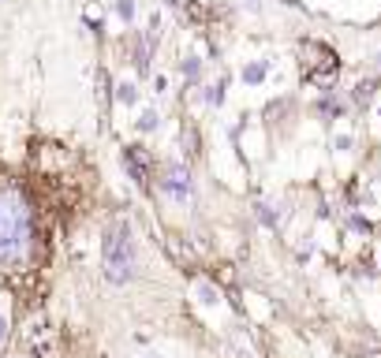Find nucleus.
I'll use <instances>...</instances> for the list:
<instances>
[{"instance_id": "f3484780", "label": "nucleus", "mask_w": 381, "mask_h": 358, "mask_svg": "<svg viewBox=\"0 0 381 358\" xmlns=\"http://www.w3.org/2000/svg\"><path fill=\"white\" fill-rule=\"evenodd\" d=\"M142 358H161V354H142Z\"/></svg>"}, {"instance_id": "6e6552de", "label": "nucleus", "mask_w": 381, "mask_h": 358, "mask_svg": "<svg viewBox=\"0 0 381 358\" xmlns=\"http://www.w3.org/2000/svg\"><path fill=\"white\" fill-rule=\"evenodd\" d=\"M228 351L235 358H254V347H251V343H243V333H228Z\"/></svg>"}, {"instance_id": "20e7f679", "label": "nucleus", "mask_w": 381, "mask_h": 358, "mask_svg": "<svg viewBox=\"0 0 381 358\" xmlns=\"http://www.w3.org/2000/svg\"><path fill=\"white\" fill-rule=\"evenodd\" d=\"M161 194L172 198V202L187 205L191 194H194V179H191V168L187 165H168L165 176H161Z\"/></svg>"}, {"instance_id": "2eb2a0df", "label": "nucleus", "mask_w": 381, "mask_h": 358, "mask_svg": "<svg viewBox=\"0 0 381 358\" xmlns=\"http://www.w3.org/2000/svg\"><path fill=\"white\" fill-rule=\"evenodd\" d=\"M374 86H377V83H359V86H356V101H370Z\"/></svg>"}, {"instance_id": "9d476101", "label": "nucleus", "mask_w": 381, "mask_h": 358, "mask_svg": "<svg viewBox=\"0 0 381 358\" xmlns=\"http://www.w3.org/2000/svg\"><path fill=\"white\" fill-rule=\"evenodd\" d=\"M318 109H322L325 116H333V119H340V116H344V105H340V101H333V97H322V101H318Z\"/></svg>"}, {"instance_id": "39448f33", "label": "nucleus", "mask_w": 381, "mask_h": 358, "mask_svg": "<svg viewBox=\"0 0 381 358\" xmlns=\"http://www.w3.org/2000/svg\"><path fill=\"white\" fill-rule=\"evenodd\" d=\"M124 168L131 172V179H135L142 191L150 187V157L142 153V145H124Z\"/></svg>"}, {"instance_id": "dca6fc26", "label": "nucleus", "mask_w": 381, "mask_h": 358, "mask_svg": "<svg viewBox=\"0 0 381 358\" xmlns=\"http://www.w3.org/2000/svg\"><path fill=\"white\" fill-rule=\"evenodd\" d=\"M370 68H374V71H381V52H377V56H374V64H370Z\"/></svg>"}, {"instance_id": "f8f14e48", "label": "nucleus", "mask_w": 381, "mask_h": 358, "mask_svg": "<svg viewBox=\"0 0 381 358\" xmlns=\"http://www.w3.org/2000/svg\"><path fill=\"white\" fill-rule=\"evenodd\" d=\"M199 71H202V60H199V56H187V60H183V75H187V83H199Z\"/></svg>"}, {"instance_id": "4468645a", "label": "nucleus", "mask_w": 381, "mask_h": 358, "mask_svg": "<svg viewBox=\"0 0 381 358\" xmlns=\"http://www.w3.org/2000/svg\"><path fill=\"white\" fill-rule=\"evenodd\" d=\"M116 16H120L124 23L135 19V0H116Z\"/></svg>"}, {"instance_id": "423d86ee", "label": "nucleus", "mask_w": 381, "mask_h": 358, "mask_svg": "<svg viewBox=\"0 0 381 358\" xmlns=\"http://www.w3.org/2000/svg\"><path fill=\"white\" fill-rule=\"evenodd\" d=\"M11 340V291H0V354Z\"/></svg>"}, {"instance_id": "7ed1b4c3", "label": "nucleus", "mask_w": 381, "mask_h": 358, "mask_svg": "<svg viewBox=\"0 0 381 358\" xmlns=\"http://www.w3.org/2000/svg\"><path fill=\"white\" fill-rule=\"evenodd\" d=\"M303 78L314 86H325L333 75H340V56L329 49V45H322V42H303Z\"/></svg>"}, {"instance_id": "f03ea898", "label": "nucleus", "mask_w": 381, "mask_h": 358, "mask_svg": "<svg viewBox=\"0 0 381 358\" xmlns=\"http://www.w3.org/2000/svg\"><path fill=\"white\" fill-rule=\"evenodd\" d=\"M101 273L112 287H124L139 273V243L124 217H116L101 235Z\"/></svg>"}, {"instance_id": "0eeeda50", "label": "nucleus", "mask_w": 381, "mask_h": 358, "mask_svg": "<svg viewBox=\"0 0 381 358\" xmlns=\"http://www.w3.org/2000/svg\"><path fill=\"white\" fill-rule=\"evenodd\" d=\"M266 75H269V60H254V64H247V68H243V83L247 86H258Z\"/></svg>"}, {"instance_id": "9b49d317", "label": "nucleus", "mask_w": 381, "mask_h": 358, "mask_svg": "<svg viewBox=\"0 0 381 358\" xmlns=\"http://www.w3.org/2000/svg\"><path fill=\"white\" fill-rule=\"evenodd\" d=\"M199 299L206 302V306H217V302H221V291H217L213 284H199Z\"/></svg>"}, {"instance_id": "1a4fd4ad", "label": "nucleus", "mask_w": 381, "mask_h": 358, "mask_svg": "<svg viewBox=\"0 0 381 358\" xmlns=\"http://www.w3.org/2000/svg\"><path fill=\"white\" fill-rule=\"evenodd\" d=\"M116 101H120V105H135L139 101V86L135 83H120V86H116Z\"/></svg>"}, {"instance_id": "f257e3e1", "label": "nucleus", "mask_w": 381, "mask_h": 358, "mask_svg": "<svg viewBox=\"0 0 381 358\" xmlns=\"http://www.w3.org/2000/svg\"><path fill=\"white\" fill-rule=\"evenodd\" d=\"M30 239H34V224H30V205H26L23 191L0 187V269L23 265Z\"/></svg>"}, {"instance_id": "ddd939ff", "label": "nucleus", "mask_w": 381, "mask_h": 358, "mask_svg": "<svg viewBox=\"0 0 381 358\" xmlns=\"http://www.w3.org/2000/svg\"><path fill=\"white\" fill-rule=\"evenodd\" d=\"M157 124H161V116H157L153 109H146V112L139 116V124H135V127H139V131H157Z\"/></svg>"}]
</instances>
